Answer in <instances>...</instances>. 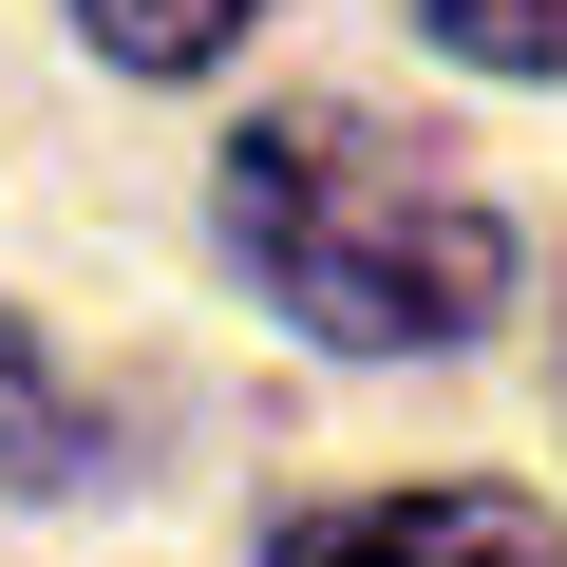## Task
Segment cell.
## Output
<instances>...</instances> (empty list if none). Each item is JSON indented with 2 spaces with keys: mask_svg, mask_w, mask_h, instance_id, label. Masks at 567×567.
Masks as SVG:
<instances>
[{
  "mask_svg": "<svg viewBox=\"0 0 567 567\" xmlns=\"http://www.w3.org/2000/svg\"><path fill=\"white\" fill-rule=\"evenodd\" d=\"M227 246L265 265V303L303 341H341V360H416V341H473L511 303V227L435 152H398L360 114L227 133Z\"/></svg>",
  "mask_w": 567,
  "mask_h": 567,
  "instance_id": "6da1fadb",
  "label": "cell"
},
{
  "mask_svg": "<svg viewBox=\"0 0 567 567\" xmlns=\"http://www.w3.org/2000/svg\"><path fill=\"white\" fill-rule=\"evenodd\" d=\"M265 567H567L548 492H379V511H284Z\"/></svg>",
  "mask_w": 567,
  "mask_h": 567,
  "instance_id": "7a4b0ae2",
  "label": "cell"
},
{
  "mask_svg": "<svg viewBox=\"0 0 567 567\" xmlns=\"http://www.w3.org/2000/svg\"><path fill=\"white\" fill-rule=\"evenodd\" d=\"M0 492H95V398L39 360L20 303H0Z\"/></svg>",
  "mask_w": 567,
  "mask_h": 567,
  "instance_id": "3957f363",
  "label": "cell"
},
{
  "mask_svg": "<svg viewBox=\"0 0 567 567\" xmlns=\"http://www.w3.org/2000/svg\"><path fill=\"white\" fill-rule=\"evenodd\" d=\"M246 20H265V0H76V39H95L114 76H208Z\"/></svg>",
  "mask_w": 567,
  "mask_h": 567,
  "instance_id": "277c9868",
  "label": "cell"
},
{
  "mask_svg": "<svg viewBox=\"0 0 567 567\" xmlns=\"http://www.w3.org/2000/svg\"><path fill=\"white\" fill-rule=\"evenodd\" d=\"M435 20V58H473V76H567V0H416Z\"/></svg>",
  "mask_w": 567,
  "mask_h": 567,
  "instance_id": "5b68a950",
  "label": "cell"
}]
</instances>
